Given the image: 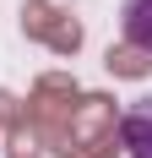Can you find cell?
I'll return each mask as SVG.
<instances>
[{
	"mask_svg": "<svg viewBox=\"0 0 152 158\" xmlns=\"http://www.w3.org/2000/svg\"><path fill=\"white\" fill-rule=\"evenodd\" d=\"M120 147H125L130 158H152V93L136 98V104L125 109V120H120Z\"/></svg>",
	"mask_w": 152,
	"mask_h": 158,
	"instance_id": "cell-1",
	"label": "cell"
},
{
	"mask_svg": "<svg viewBox=\"0 0 152 158\" xmlns=\"http://www.w3.org/2000/svg\"><path fill=\"white\" fill-rule=\"evenodd\" d=\"M120 38L141 55H152V0H125L120 6Z\"/></svg>",
	"mask_w": 152,
	"mask_h": 158,
	"instance_id": "cell-2",
	"label": "cell"
}]
</instances>
